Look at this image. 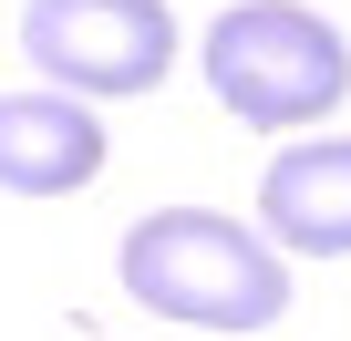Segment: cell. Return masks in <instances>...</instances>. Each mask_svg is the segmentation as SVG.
I'll return each mask as SVG.
<instances>
[{
  "label": "cell",
  "mask_w": 351,
  "mask_h": 341,
  "mask_svg": "<svg viewBox=\"0 0 351 341\" xmlns=\"http://www.w3.org/2000/svg\"><path fill=\"white\" fill-rule=\"evenodd\" d=\"M124 290L155 320L186 331H269L289 310V269L258 228L217 217V207H155L124 228Z\"/></svg>",
  "instance_id": "1"
},
{
  "label": "cell",
  "mask_w": 351,
  "mask_h": 341,
  "mask_svg": "<svg viewBox=\"0 0 351 341\" xmlns=\"http://www.w3.org/2000/svg\"><path fill=\"white\" fill-rule=\"evenodd\" d=\"M104 176V124L83 114V93H0V187L11 197H83Z\"/></svg>",
  "instance_id": "4"
},
{
  "label": "cell",
  "mask_w": 351,
  "mask_h": 341,
  "mask_svg": "<svg viewBox=\"0 0 351 341\" xmlns=\"http://www.w3.org/2000/svg\"><path fill=\"white\" fill-rule=\"evenodd\" d=\"M21 52L52 93H155L176 62V11L165 0H32Z\"/></svg>",
  "instance_id": "3"
},
{
  "label": "cell",
  "mask_w": 351,
  "mask_h": 341,
  "mask_svg": "<svg viewBox=\"0 0 351 341\" xmlns=\"http://www.w3.org/2000/svg\"><path fill=\"white\" fill-rule=\"evenodd\" d=\"M258 228L279 248L351 259V134H310L258 165Z\"/></svg>",
  "instance_id": "5"
},
{
  "label": "cell",
  "mask_w": 351,
  "mask_h": 341,
  "mask_svg": "<svg viewBox=\"0 0 351 341\" xmlns=\"http://www.w3.org/2000/svg\"><path fill=\"white\" fill-rule=\"evenodd\" d=\"M207 83L238 124L289 134V124H320L351 93V42L320 11H300V0H238L207 32Z\"/></svg>",
  "instance_id": "2"
}]
</instances>
